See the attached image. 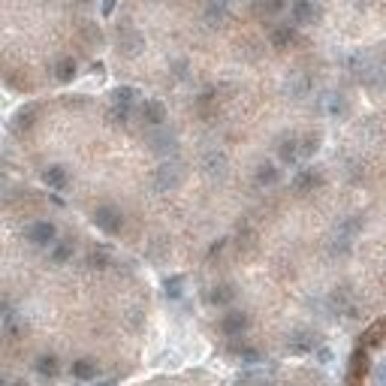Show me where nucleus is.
Listing matches in <instances>:
<instances>
[{"label":"nucleus","mask_w":386,"mask_h":386,"mask_svg":"<svg viewBox=\"0 0 386 386\" xmlns=\"http://www.w3.org/2000/svg\"><path fill=\"white\" fill-rule=\"evenodd\" d=\"M311 347H314V335L311 332H305V329L290 332V338H287V350H290V353L305 356V353H311Z\"/></svg>","instance_id":"obj_1"},{"label":"nucleus","mask_w":386,"mask_h":386,"mask_svg":"<svg viewBox=\"0 0 386 386\" xmlns=\"http://www.w3.org/2000/svg\"><path fill=\"white\" fill-rule=\"evenodd\" d=\"M245 329H247V314H242V311H233L221 320L223 335H245Z\"/></svg>","instance_id":"obj_2"},{"label":"nucleus","mask_w":386,"mask_h":386,"mask_svg":"<svg viewBox=\"0 0 386 386\" xmlns=\"http://www.w3.org/2000/svg\"><path fill=\"white\" fill-rule=\"evenodd\" d=\"M365 368H368V353H365V347L362 350H356L353 353V359H350V383H359V378L365 374Z\"/></svg>","instance_id":"obj_3"},{"label":"nucleus","mask_w":386,"mask_h":386,"mask_svg":"<svg viewBox=\"0 0 386 386\" xmlns=\"http://www.w3.org/2000/svg\"><path fill=\"white\" fill-rule=\"evenodd\" d=\"M70 371H73L76 380H94L97 378V362L94 359H76Z\"/></svg>","instance_id":"obj_4"},{"label":"nucleus","mask_w":386,"mask_h":386,"mask_svg":"<svg viewBox=\"0 0 386 386\" xmlns=\"http://www.w3.org/2000/svg\"><path fill=\"white\" fill-rule=\"evenodd\" d=\"M33 368H37V374H40V378H45V380H52L54 378V374H58V356H40L37 359V365H33Z\"/></svg>","instance_id":"obj_5"},{"label":"nucleus","mask_w":386,"mask_h":386,"mask_svg":"<svg viewBox=\"0 0 386 386\" xmlns=\"http://www.w3.org/2000/svg\"><path fill=\"white\" fill-rule=\"evenodd\" d=\"M52 235H54L52 223H33L30 230H28V238H30V242H37V245H45V242H52Z\"/></svg>","instance_id":"obj_6"},{"label":"nucleus","mask_w":386,"mask_h":386,"mask_svg":"<svg viewBox=\"0 0 386 386\" xmlns=\"http://www.w3.org/2000/svg\"><path fill=\"white\" fill-rule=\"evenodd\" d=\"M94 221L100 223V226H103V230H118V226H121V218H118V214L115 211H112V209H100L97 214H94Z\"/></svg>","instance_id":"obj_7"},{"label":"nucleus","mask_w":386,"mask_h":386,"mask_svg":"<svg viewBox=\"0 0 386 386\" xmlns=\"http://www.w3.org/2000/svg\"><path fill=\"white\" fill-rule=\"evenodd\" d=\"M233 296H235V290H233V287H218V290L211 293V302H214V305H226Z\"/></svg>","instance_id":"obj_8"},{"label":"nucleus","mask_w":386,"mask_h":386,"mask_svg":"<svg viewBox=\"0 0 386 386\" xmlns=\"http://www.w3.org/2000/svg\"><path fill=\"white\" fill-rule=\"evenodd\" d=\"M235 386H266V380L259 378V374H242V378L235 380Z\"/></svg>","instance_id":"obj_9"},{"label":"nucleus","mask_w":386,"mask_h":386,"mask_svg":"<svg viewBox=\"0 0 386 386\" xmlns=\"http://www.w3.org/2000/svg\"><path fill=\"white\" fill-rule=\"evenodd\" d=\"M374 386H386V359L374 365Z\"/></svg>","instance_id":"obj_10"},{"label":"nucleus","mask_w":386,"mask_h":386,"mask_svg":"<svg viewBox=\"0 0 386 386\" xmlns=\"http://www.w3.org/2000/svg\"><path fill=\"white\" fill-rule=\"evenodd\" d=\"M97 386H118V380H112V378H109V380H100Z\"/></svg>","instance_id":"obj_11"},{"label":"nucleus","mask_w":386,"mask_h":386,"mask_svg":"<svg viewBox=\"0 0 386 386\" xmlns=\"http://www.w3.org/2000/svg\"><path fill=\"white\" fill-rule=\"evenodd\" d=\"M13 386H28V383H25V380H18V383H13Z\"/></svg>","instance_id":"obj_12"}]
</instances>
